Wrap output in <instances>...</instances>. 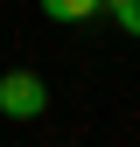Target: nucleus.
I'll use <instances>...</instances> for the list:
<instances>
[{"label": "nucleus", "instance_id": "7ed1b4c3", "mask_svg": "<svg viewBox=\"0 0 140 147\" xmlns=\"http://www.w3.org/2000/svg\"><path fill=\"white\" fill-rule=\"evenodd\" d=\"M105 14H112L126 35H140V0H105Z\"/></svg>", "mask_w": 140, "mask_h": 147}, {"label": "nucleus", "instance_id": "f257e3e1", "mask_svg": "<svg viewBox=\"0 0 140 147\" xmlns=\"http://www.w3.org/2000/svg\"><path fill=\"white\" fill-rule=\"evenodd\" d=\"M0 112L7 119H42L49 112V84L35 70H0Z\"/></svg>", "mask_w": 140, "mask_h": 147}, {"label": "nucleus", "instance_id": "f03ea898", "mask_svg": "<svg viewBox=\"0 0 140 147\" xmlns=\"http://www.w3.org/2000/svg\"><path fill=\"white\" fill-rule=\"evenodd\" d=\"M98 7H105V0H42V14H49V21H91Z\"/></svg>", "mask_w": 140, "mask_h": 147}]
</instances>
